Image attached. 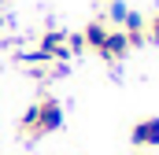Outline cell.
Here are the masks:
<instances>
[{"label":"cell","mask_w":159,"mask_h":155,"mask_svg":"<svg viewBox=\"0 0 159 155\" xmlns=\"http://www.w3.org/2000/svg\"><path fill=\"white\" fill-rule=\"evenodd\" d=\"M19 137L26 140V144H37L44 137H52V133H59L63 129V104L52 96V92H41L30 100V107L19 115Z\"/></svg>","instance_id":"1"},{"label":"cell","mask_w":159,"mask_h":155,"mask_svg":"<svg viewBox=\"0 0 159 155\" xmlns=\"http://www.w3.org/2000/svg\"><path fill=\"white\" fill-rule=\"evenodd\" d=\"M0 4H4V0H0Z\"/></svg>","instance_id":"6"},{"label":"cell","mask_w":159,"mask_h":155,"mask_svg":"<svg viewBox=\"0 0 159 155\" xmlns=\"http://www.w3.org/2000/svg\"><path fill=\"white\" fill-rule=\"evenodd\" d=\"M129 140H133V148H159V118H141L133 129H129Z\"/></svg>","instance_id":"4"},{"label":"cell","mask_w":159,"mask_h":155,"mask_svg":"<svg viewBox=\"0 0 159 155\" xmlns=\"http://www.w3.org/2000/svg\"><path fill=\"white\" fill-rule=\"evenodd\" d=\"M93 55H100L104 63H111V67H115V63H122V59L129 55V37L122 33L119 26H111V30H107V37L100 41V48H96Z\"/></svg>","instance_id":"3"},{"label":"cell","mask_w":159,"mask_h":155,"mask_svg":"<svg viewBox=\"0 0 159 155\" xmlns=\"http://www.w3.org/2000/svg\"><path fill=\"white\" fill-rule=\"evenodd\" d=\"M0 30H4V11H0Z\"/></svg>","instance_id":"5"},{"label":"cell","mask_w":159,"mask_h":155,"mask_svg":"<svg viewBox=\"0 0 159 155\" xmlns=\"http://www.w3.org/2000/svg\"><path fill=\"white\" fill-rule=\"evenodd\" d=\"M26 63H70L74 48H70V33L67 30H44L37 37V48L30 55H22Z\"/></svg>","instance_id":"2"}]
</instances>
